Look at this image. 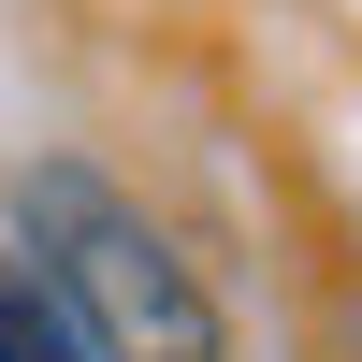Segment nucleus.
Segmentation results:
<instances>
[{
  "label": "nucleus",
  "instance_id": "1",
  "mask_svg": "<svg viewBox=\"0 0 362 362\" xmlns=\"http://www.w3.org/2000/svg\"><path fill=\"white\" fill-rule=\"evenodd\" d=\"M15 261H44L58 305L87 319L102 362H232V305L102 160H29L15 174Z\"/></svg>",
  "mask_w": 362,
  "mask_h": 362
},
{
  "label": "nucleus",
  "instance_id": "2",
  "mask_svg": "<svg viewBox=\"0 0 362 362\" xmlns=\"http://www.w3.org/2000/svg\"><path fill=\"white\" fill-rule=\"evenodd\" d=\"M0 362H102V348H87V319L58 305V276H44V261H15V247H0Z\"/></svg>",
  "mask_w": 362,
  "mask_h": 362
}]
</instances>
